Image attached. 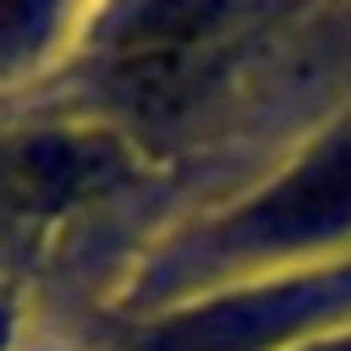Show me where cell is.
<instances>
[{
	"mask_svg": "<svg viewBox=\"0 0 351 351\" xmlns=\"http://www.w3.org/2000/svg\"><path fill=\"white\" fill-rule=\"evenodd\" d=\"M351 307V263L274 280L252 296L203 302L143 329L137 351H291V340Z\"/></svg>",
	"mask_w": 351,
	"mask_h": 351,
	"instance_id": "2",
	"label": "cell"
},
{
	"mask_svg": "<svg viewBox=\"0 0 351 351\" xmlns=\"http://www.w3.org/2000/svg\"><path fill=\"white\" fill-rule=\"evenodd\" d=\"M219 0H132L110 33V66L121 82H170L181 60L219 22Z\"/></svg>",
	"mask_w": 351,
	"mask_h": 351,
	"instance_id": "3",
	"label": "cell"
},
{
	"mask_svg": "<svg viewBox=\"0 0 351 351\" xmlns=\"http://www.w3.org/2000/svg\"><path fill=\"white\" fill-rule=\"evenodd\" d=\"M340 230H351V121L335 126L274 186H263L241 208H230L186 252L197 258L192 269H241L258 258L313 252L318 241H335Z\"/></svg>",
	"mask_w": 351,
	"mask_h": 351,
	"instance_id": "1",
	"label": "cell"
},
{
	"mask_svg": "<svg viewBox=\"0 0 351 351\" xmlns=\"http://www.w3.org/2000/svg\"><path fill=\"white\" fill-rule=\"evenodd\" d=\"M296 351H351V340H324V346H296Z\"/></svg>",
	"mask_w": 351,
	"mask_h": 351,
	"instance_id": "4",
	"label": "cell"
}]
</instances>
